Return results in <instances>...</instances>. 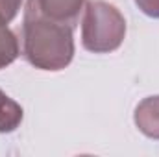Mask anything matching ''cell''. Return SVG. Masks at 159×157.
Listing matches in <instances>:
<instances>
[{"mask_svg":"<svg viewBox=\"0 0 159 157\" xmlns=\"http://www.w3.org/2000/svg\"><path fill=\"white\" fill-rule=\"evenodd\" d=\"M22 56L39 70L57 72L67 69L74 57V28L41 13L35 0H26Z\"/></svg>","mask_w":159,"mask_h":157,"instance_id":"cell-1","label":"cell"},{"mask_svg":"<svg viewBox=\"0 0 159 157\" xmlns=\"http://www.w3.org/2000/svg\"><path fill=\"white\" fill-rule=\"evenodd\" d=\"M126 37V19L117 6L106 0H87L81 19V44L93 54L119 50Z\"/></svg>","mask_w":159,"mask_h":157,"instance_id":"cell-2","label":"cell"},{"mask_svg":"<svg viewBox=\"0 0 159 157\" xmlns=\"http://www.w3.org/2000/svg\"><path fill=\"white\" fill-rule=\"evenodd\" d=\"M137 129L148 139L159 141V94L143 98L133 113Z\"/></svg>","mask_w":159,"mask_h":157,"instance_id":"cell-3","label":"cell"},{"mask_svg":"<svg viewBox=\"0 0 159 157\" xmlns=\"http://www.w3.org/2000/svg\"><path fill=\"white\" fill-rule=\"evenodd\" d=\"M35 4L46 17L76 28L85 0H35Z\"/></svg>","mask_w":159,"mask_h":157,"instance_id":"cell-4","label":"cell"},{"mask_svg":"<svg viewBox=\"0 0 159 157\" xmlns=\"http://www.w3.org/2000/svg\"><path fill=\"white\" fill-rule=\"evenodd\" d=\"M24 118V111L20 104L9 98L0 89V133H13Z\"/></svg>","mask_w":159,"mask_h":157,"instance_id":"cell-5","label":"cell"},{"mask_svg":"<svg viewBox=\"0 0 159 157\" xmlns=\"http://www.w3.org/2000/svg\"><path fill=\"white\" fill-rule=\"evenodd\" d=\"M7 24L9 22L0 17V70L9 67L20 56V43Z\"/></svg>","mask_w":159,"mask_h":157,"instance_id":"cell-6","label":"cell"},{"mask_svg":"<svg viewBox=\"0 0 159 157\" xmlns=\"http://www.w3.org/2000/svg\"><path fill=\"white\" fill-rule=\"evenodd\" d=\"M20 6H22V0H0V17L6 22H11L19 15Z\"/></svg>","mask_w":159,"mask_h":157,"instance_id":"cell-7","label":"cell"},{"mask_svg":"<svg viewBox=\"0 0 159 157\" xmlns=\"http://www.w3.org/2000/svg\"><path fill=\"white\" fill-rule=\"evenodd\" d=\"M137 7L150 19H159V0H135Z\"/></svg>","mask_w":159,"mask_h":157,"instance_id":"cell-8","label":"cell"}]
</instances>
